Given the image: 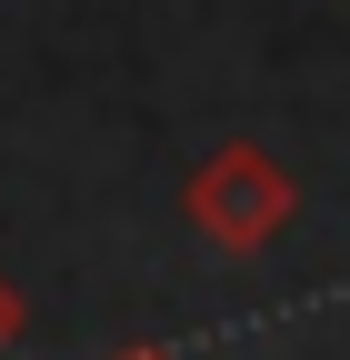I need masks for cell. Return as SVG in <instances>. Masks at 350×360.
<instances>
[{
	"mask_svg": "<svg viewBox=\"0 0 350 360\" xmlns=\"http://www.w3.org/2000/svg\"><path fill=\"white\" fill-rule=\"evenodd\" d=\"M181 220L210 240V250H231V260H260L290 220H300V180L260 150V141H221L200 170H190V191H181Z\"/></svg>",
	"mask_w": 350,
	"mask_h": 360,
	"instance_id": "1",
	"label": "cell"
},
{
	"mask_svg": "<svg viewBox=\"0 0 350 360\" xmlns=\"http://www.w3.org/2000/svg\"><path fill=\"white\" fill-rule=\"evenodd\" d=\"M30 340V300H20V281H11V270H0V360H11Z\"/></svg>",
	"mask_w": 350,
	"mask_h": 360,
	"instance_id": "2",
	"label": "cell"
},
{
	"mask_svg": "<svg viewBox=\"0 0 350 360\" xmlns=\"http://www.w3.org/2000/svg\"><path fill=\"white\" fill-rule=\"evenodd\" d=\"M110 360H181V350H110Z\"/></svg>",
	"mask_w": 350,
	"mask_h": 360,
	"instance_id": "3",
	"label": "cell"
}]
</instances>
